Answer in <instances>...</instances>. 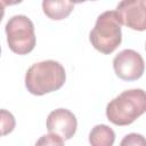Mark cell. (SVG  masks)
Returning a JSON list of instances; mask_svg holds the SVG:
<instances>
[{
	"label": "cell",
	"mask_w": 146,
	"mask_h": 146,
	"mask_svg": "<svg viewBox=\"0 0 146 146\" xmlns=\"http://www.w3.org/2000/svg\"><path fill=\"white\" fill-rule=\"evenodd\" d=\"M15 117L14 115L6 111V110H1V129H2V136L11 132L15 128Z\"/></svg>",
	"instance_id": "10"
},
{
	"label": "cell",
	"mask_w": 146,
	"mask_h": 146,
	"mask_svg": "<svg viewBox=\"0 0 146 146\" xmlns=\"http://www.w3.org/2000/svg\"><path fill=\"white\" fill-rule=\"evenodd\" d=\"M46 124L49 133L57 135L64 140L71 139L78 128L75 115L67 108H57L50 112Z\"/></svg>",
	"instance_id": "7"
},
{
	"label": "cell",
	"mask_w": 146,
	"mask_h": 146,
	"mask_svg": "<svg viewBox=\"0 0 146 146\" xmlns=\"http://www.w3.org/2000/svg\"><path fill=\"white\" fill-rule=\"evenodd\" d=\"M145 49H146V46H145Z\"/></svg>",
	"instance_id": "13"
},
{
	"label": "cell",
	"mask_w": 146,
	"mask_h": 146,
	"mask_svg": "<svg viewBox=\"0 0 146 146\" xmlns=\"http://www.w3.org/2000/svg\"><path fill=\"white\" fill-rule=\"evenodd\" d=\"M89 40L92 47L102 54H112L122 41L121 24L115 10H107L100 14L90 31Z\"/></svg>",
	"instance_id": "3"
},
{
	"label": "cell",
	"mask_w": 146,
	"mask_h": 146,
	"mask_svg": "<svg viewBox=\"0 0 146 146\" xmlns=\"http://www.w3.org/2000/svg\"><path fill=\"white\" fill-rule=\"evenodd\" d=\"M146 112V91L129 89L113 98L106 106V116L115 125H129Z\"/></svg>",
	"instance_id": "2"
},
{
	"label": "cell",
	"mask_w": 146,
	"mask_h": 146,
	"mask_svg": "<svg viewBox=\"0 0 146 146\" xmlns=\"http://www.w3.org/2000/svg\"><path fill=\"white\" fill-rule=\"evenodd\" d=\"M64 139L60 138L57 135L54 133H48V135H43L41 136L34 146H64Z\"/></svg>",
	"instance_id": "11"
},
{
	"label": "cell",
	"mask_w": 146,
	"mask_h": 146,
	"mask_svg": "<svg viewBox=\"0 0 146 146\" xmlns=\"http://www.w3.org/2000/svg\"><path fill=\"white\" fill-rule=\"evenodd\" d=\"M7 43L18 55L30 54L35 47V33L32 21L25 15H15L6 24Z\"/></svg>",
	"instance_id": "4"
},
{
	"label": "cell",
	"mask_w": 146,
	"mask_h": 146,
	"mask_svg": "<svg viewBox=\"0 0 146 146\" xmlns=\"http://www.w3.org/2000/svg\"><path fill=\"white\" fill-rule=\"evenodd\" d=\"M113 68L121 80L135 81L144 74L145 63L139 52L132 49H124L114 57Z\"/></svg>",
	"instance_id": "5"
},
{
	"label": "cell",
	"mask_w": 146,
	"mask_h": 146,
	"mask_svg": "<svg viewBox=\"0 0 146 146\" xmlns=\"http://www.w3.org/2000/svg\"><path fill=\"white\" fill-rule=\"evenodd\" d=\"M119 22L135 31L146 30V0H125L116 7Z\"/></svg>",
	"instance_id": "6"
},
{
	"label": "cell",
	"mask_w": 146,
	"mask_h": 146,
	"mask_svg": "<svg viewBox=\"0 0 146 146\" xmlns=\"http://www.w3.org/2000/svg\"><path fill=\"white\" fill-rule=\"evenodd\" d=\"M119 146H146V138L140 133H128L123 137Z\"/></svg>",
	"instance_id": "12"
},
{
	"label": "cell",
	"mask_w": 146,
	"mask_h": 146,
	"mask_svg": "<svg viewBox=\"0 0 146 146\" xmlns=\"http://www.w3.org/2000/svg\"><path fill=\"white\" fill-rule=\"evenodd\" d=\"M115 141V132L106 124L95 125L89 133V143L91 146H113Z\"/></svg>",
	"instance_id": "9"
},
{
	"label": "cell",
	"mask_w": 146,
	"mask_h": 146,
	"mask_svg": "<svg viewBox=\"0 0 146 146\" xmlns=\"http://www.w3.org/2000/svg\"><path fill=\"white\" fill-rule=\"evenodd\" d=\"M74 8V3L71 1H43L42 9L46 16L54 21H60L66 18Z\"/></svg>",
	"instance_id": "8"
},
{
	"label": "cell",
	"mask_w": 146,
	"mask_h": 146,
	"mask_svg": "<svg viewBox=\"0 0 146 146\" xmlns=\"http://www.w3.org/2000/svg\"><path fill=\"white\" fill-rule=\"evenodd\" d=\"M66 80L63 65L56 60H42L33 64L25 74V87L35 96H42L60 89Z\"/></svg>",
	"instance_id": "1"
}]
</instances>
